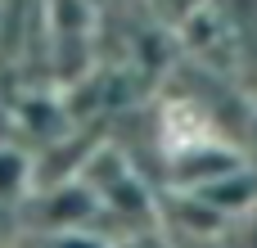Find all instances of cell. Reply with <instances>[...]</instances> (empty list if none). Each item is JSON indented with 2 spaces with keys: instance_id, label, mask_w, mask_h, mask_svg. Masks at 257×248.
I'll return each mask as SVG.
<instances>
[{
  "instance_id": "obj_1",
  "label": "cell",
  "mask_w": 257,
  "mask_h": 248,
  "mask_svg": "<svg viewBox=\"0 0 257 248\" xmlns=\"http://www.w3.org/2000/svg\"><path fill=\"white\" fill-rule=\"evenodd\" d=\"M244 163L248 158L239 149L203 136V140H190V145L172 149V158H167V185L172 190H199V185H208V181H217V176H226V172H235Z\"/></svg>"
},
{
  "instance_id": "obj_2",
  "label": "cell",
  "mask_w": 257,
  "mask_h": 248,
  "mask_svg": "<svg viewBox=\"0 0 257 248\" xmlns=\"http://www.w3.org/2000/svg\"><path fill=\"white\" fill-rule=\"evenodd\" d=\"M194 194H199L203 203H212V208L230 221V217L257 208V167H253V163H244V167H235V172H226V176L199 185Z\"/></svg>"
},
{
  "instance_id": "obj_3",
  "label": "cell",
  "mask_w": 257,
  "mask_h": 248,
  "mask_svg": "<svg viewBox=\"0 0 257 248\" xmlns=\"http://www.w3.org/2000/svg\"><path fill=\"white\" fill-rule=\"evenodd\" d=\"M99 9L104 5L95 0H41V18L50 36H95Z\"/></svg>"
},
{
  "instance_id": "obj_4",
  "label": "cell",
  "mask_w": 257,
  "mask_h": 248,
  "mask_svg": "<svg viewBox=\"0 0 257 248\" xmlns=\"http://www.w3.org/2000/svg\"><path fill=\"white\" fill-rule=\"evenodd\" d=\"M36 190V154L0 140V203H23Z\"/></svg>"
},
{
  "instance_id": "obj_5",
  "label": "cell",
  "mask_w": 257,
  "mask_h": 248,
  "mask_svg": "<svg viewBox=\"0 0 257 248\" xmlns=\"http://www.w3.org/2000/svg\"><path fill=\"white\" fill-rule=\"evenodd\" d=\"M131 172H136V167H131V158H126L117 145L99 140V145L86 154V163H81V172H77V176H81V181L104 199V190H113V185H117L122 176H131Z\"/></svg>"
},
{
  "instance_id": "obj_6",
  "label": "cell",
  "mask_w": 257,
  "mask_h": 248,
  "mask_svg": "<svg viewBox=\"0 0 257 248\" xmlns=\"http://www.w3.org/2000/svg\"><path fill=\"white\" fill-rule=\"evenodd\" d=\"M248 158H253V167H257V113L248 117Z\"/></svg>"
},
{
  "instance_id": "obj_7",
  "label": "cell",
  "mask_w": 257,
  "mask_h": 248,
  "mask_svg": "<svg viewBox=\"0 0 257 248\" xmlns=\"http://www.w3.org/2000/svg\"><path fill=\"white\" fill-rule=\"evenodd\" d=\"M95 5H108V0H95Z\"/></svg>"
}]
</instances>
